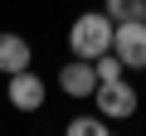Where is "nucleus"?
Listing matches in <instances>:
<instances>
[{"instance_id": "423d86ee", "label": "nucleus", "mask_w": 146, "mask_h": 136, "mask_svg": "<svg viewBox=\"0 0 146 136\" xmlns=\"http://www.w3.org/2000/svg\"><path fill=\"white\" fill-rule=\"evenodd\" d=\"M29 68V44L20 34H0V73H20Z\"/></svg>"}, {"instance_id": "7ed1b4c3", "label": "nucleus", "mask_w": 146, "mask_h": 136, "mask_svg": "<svg viewBox=\"0 0 146 136\" xmlns=\"http://www.w3.org/2000/svg\"><path fill=\"white\" fill-rule=\"evenodd\" d=\"M98 112L112 121H122V117H131L136 112V88L131 83H122V78H112V83H98Z\"/></svg>"}, {"instance_id": "39448f33", "label": "nucleus", "mask_w": 146, "mask_h": 136, "mask_svg": "<svg viewBox=\"0 0 146 136\" xmlns=\"http://www.w3.org/2000/svg\"><path fill=\"white\" fill-rule=\"evenodd\" d=\"M58 88H63L68 97H88V92H98V68H93L88 58L68 63L63 73H58Z\"/></svg>"}, {"instance_id": "0eeeda50", "label": "nucleus", "mask_w": 146, "mask_h": 136, "mask_svg": "<svg viewBox=\"0 0 146 136\" xmlns=\"http://www.w3.org/2000/svg\"><path fill=\"white\" fill-rule=\"evenodd\" d=\"M107 20H146V0H107Z\"/></svg>"}, {"instance_id": "1a4fd4ad", "label": "nucleus", "mask_w": 146, "mask_h": 136, "mask_svg": "<svg viewBox=\"0 0 146 136\" xmlns=\"http://www.w3.org/2000/svg\"><path fill=\"white\" fill-rule=\"evenodd\" d=\"M93 68H98V83H112V78H122V58L107 49L102 58H93Z\"/></svg>"}, {"instance_id": "f03ea898", "label": "nucleus", "mask_w": 146, "mask_h": 136, "mask_svg": "<svg viewBox=\"0 0 146 136\" xmlns=\"http://www.w3.org/2000/svg\"><path fill=\"white\" fill-rule=\"evenodd\" d=\"M112 53L122 68H146V20H122L112 29Z\"/></svg>"}, {"instance_id": "f257e3e1", "label": "nucleus", "mask_w": 146, "mask_h": 136, "mask_svg": "<svg viewBox=\"0 0 146 136\" xmlns=\"http://www.w3.org/2000/svg\"><path fill=\"white\" fill-rule=\"evenodd\" d=\"M68 44H73V53L78 58H102L107 49H112V20L107 15H78L73 20V29H68Z\"/></svg>"}, {"instance_id": "6e6552de", "label": "nucleus", "mask_w": 146, "mask_h": 136, "mask_svg": "<svg viewBox=\"0 0 146 136\" xmlns=\"http://www.w3.org/2000/svg\"><path fill=\"white\" fill-rule=\"evenodd\" d=\"M63 136H112V131H107V117H78V121H68Z\"/></svg>"}, {"instance_id": "20e7f679", "label": "nucleus", "mask_w": 146, "mask_h": 136, "mask_svg": "<svg viewBox=\"0 0 146 136\" xmlns=\"http://www.w3.org/2000/svg\"><path fill=\"white\" fill-rule=\"evenodd\" d=\"M10 102H15L20 112H39V107H44V83L29 73V68L10 73Z\"/></svg>"}]
</instances>
